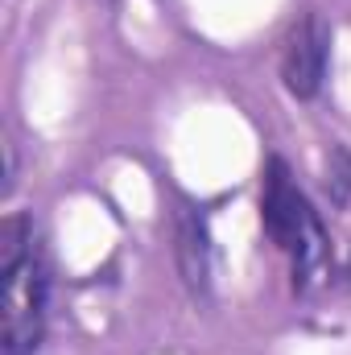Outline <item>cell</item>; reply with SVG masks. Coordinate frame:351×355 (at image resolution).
Listing matches in <instances>:
<instances>
[{"label": "cell", "mask_w": 351, "mask_h": 355, "mask_svg": "<svg viewBox=\"0 0 351 355\" xmlns=\"http://www.w3.org/2000/svg\"><path fill=\"white\" fill-rule=\"evenodd\" d=\"M4 281V355H33L46 335V265L29 252Z\"/></svg>", "instance_id": "cell-2"}, {"label": "cell", "mask_w": 351, "mask_h": 355, "mask_svg": "<svg viewBox=\"0 0 351 355\" xmlns=\"http://www.w3.org/2000/svg\"><path fill=\"white\" fill-rule=\"evenodd\" d=\"M174 240H178V268H182V281L190 285V293H207L211 285V236H207V223L194 207H178L174 219Z\"/></svg>", "instance_id": "cell-4"}, {"label": "cell", "mask_w": 351, "mask_h": 355, "mask_svg": "<svg viewBox=\"0 0 351 355\" xmlns=\"http://www.w3.org/2000/svg\"><path fill=\"white\" fill-rule=\"evenodd\" d=\"M327 186H331V198L335 202H348L351 198V157L343 149L331 153V174H327Z\"/></svg>", "instance_id": "cell-6"}, {"label": "cell", "mask_w": 351, "mask_h": 355, "mask_svg": "<svg viewBox=\"0 0 351 355\" xmlns=\"http://www.w3.org/2000/svg\"><path fill=\"white\" fill-rule=\"evenodd\" d=\"M29 252H33V219L17 211L0 227V277H8Z\"/></svg>", "instance_id": "cell-5"}, {"label": "cell", "mask_w": 351, "mask_h": 355, "mask_svg": "<svg viewBox=\"0 0 351 355\" xmlns=\"http://www.w3.org/2000/svg\"><path fill=\"white\" fill-rule=\"evenodd\" d=\"M261 219L268 240L281 252H289V261H293V289H310L331 261V240H327L323 219L310 211L306 194L298 190V182L289 178V166L281 157H273L264 166Z\"/></svg>", "instance_id": "cell-1"}, {"label": "cell", "mask_w": 351, "mask_h": 355, "mask_svg": "<svg viewBox=\"0 0 351 355\" xmlns=\"http://www.w3.org/2000/svg\"><path fill=\"white\" fill-rule=\"evenodd\" d=\"M327 58H331V29L318 12H306L285 37V54H281L285 91L298 99H314L327 75Z\"/></svg>", "instance_id": "cell-3"}]
</instances>
